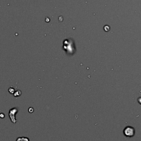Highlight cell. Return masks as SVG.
I'll return each mask as SVG.
<instances>
[{
  "mask_svg": "<svg viewBox=\"0 0 141 141\" xmlns=\"http://www.w3.org/2000/svg\"><path fill=\"white\" fill-rule=\"evenodd\" d=\"M123 133L127 137H132L135 134V130L131 127H127L123 131Z\"/></svg>",
  "mask_w": 141,
  "mask_h": 141,
  "instance_id": "7a4b0ae2",
  "label": "cell"
},
{
  "mask_svg": "<svg viewBox=\"0 0 141 141\" xmlns=\"http://www.w3.org/2000/svg\"><path fill=\"white\" fill-rule=\"evenodd\" d=\"M20 95H21V91H20L19 90H17V91H15V93H14V96H16V97L19 96Z\"/></svg>",
  "mask_w": 141,
  "mask_h": 141,
  "instance_id": "277c9868",
  "label": "cell"
},
{
  "mask_svg": "<svg viewBox=\"0 0 141 141\" xmlns=\"http://www.w3.org/2000/svg\"><path fill=\"white\" fill-rule=\"evenodd\" d=\"M18 109L17 108H13L9 110V116L11 121L13 122V123H15L17 122V120L16 118V115L18 113Z\"/></svg>",
  "mask_w": 141,
  "mask_h": 141,
  "instance_id": "6da1fadb",
  "label": "cell"
},
{
  "mask_svg": "<svg viewBox=\"0 0 141 141\" xmlns=\"http://www.w3.org/2000/svg\"><path fill=\"white\" fill-rule=\"evenodd\" d=\"M16 141H29V140L26 137H20V138H18Z\"/></svg>",
  "mask_w": 141,
  "mask_h": 141,
  "instance_id": "3957f363",
  "label": "cell"
}]
</instances>
